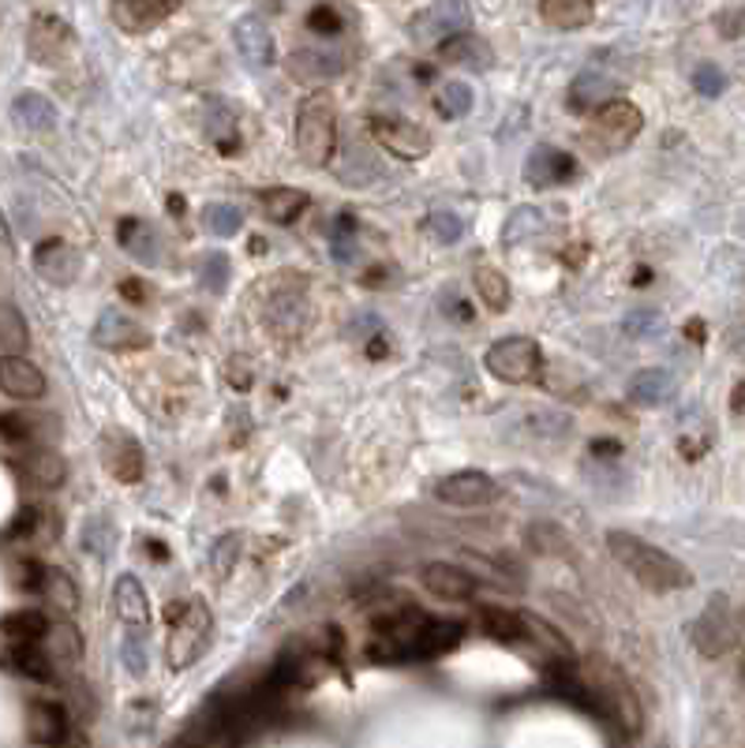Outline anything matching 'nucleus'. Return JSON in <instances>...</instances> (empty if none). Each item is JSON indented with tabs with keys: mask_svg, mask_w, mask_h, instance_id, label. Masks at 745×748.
I'll list each match as a JSON object with an SVG mask.
<instances>
[{
	"mask_svg": "<svg viewBox=\"0 0 745 748\" xmlns=\"http://www.w3.org/2000/svg\"><path fill=\"white\" fill-rule=\"evenodd\" d=\"M607 550L626 573H634L637 584L648 587V592H682V587H694L689 566H682L674 554L645 543L641 535L607 532Z\"/></svg>",
	"mask_w": 745,
	"mask_h": 748,
	"instance_id": "f257e3e1",
	"label": "nucleus"
},
{
	"mask_svg": "<svg viewBox=\"0 0 745 748\" xmlns=\"http://www.w3.org/2000/svg\"><path fill=\"white\" fill-rule=\"evenodd\" d=\"M338 150V105L330 91H315L296 109V154L311 169H327Z\"/></svg>",
	"mask_w": 745,
	"mask_h": 748,
	"instance_id": "f03ea898",
	"label": "nucleus"
},
{
	"mask_svg": "<svg viewBox=\"0 0 745 748\" xmlns=\"http://www.w3.org/2000/svg\"><path fill=\"white\" fill-rule=\"evenodd\" d=\"M584 681H589L592 697H600L603 711L611 715V723H615L626 737H637L645 729V711H641V700H637L634 685H629V677L618 670L611 658L603 655H592L589 666H584Z\"/></svg>",
	"mask_w": 745,
	"mask_h": 748,
	"instance_id": "7ed1b4c3",
	"label": "nucleus"
},
{
	"mask_svg": "<svg viewBox=\"0 0 745 748\" xmlns=\"http://www.w3.org/2000/svg\"><path fill=\"white\" fill-rule=\"evenodd\" d=\"M165 621L173 625L169 666L173 670H184V666H191L206 651L210 637H214V618H210L203 598H191V603H169Z\"/></svg>",
	"mask_w": 745,
	"mask_h": 748,
	"instance_id": "20e7f679",
	"label": "nucleus"
},
{
	"mask_svg": "<svg viewBox=\"0 0 745 748\" xmlns=\"http://www.w3.org/2000/svg\"><path fill=\"white\" fill-rule=\"evenodd\" d=\"M641 128H645V112L637 109L634 102L615 98L592 112L584 143H589V150H595V154H618V150H626L637 135H641Z\"/></svg>",
	"mask_w": 745,
	"mask_h": 748,
	"instance_id": "39448f33",
	"label": "nucleus"
},
{
	"mask_svg": "<svg viewBox=\"0 0 745 748\" xmlns=\"http://www.w3.org/2000/svg\"><path fill=\"white\" fill-rule=\"evenodd\" d=\"M484 364L498 382L529 385L543 371V348L532 337H502L487 348Z\"/></svg>",
	"mask_w": 745,
	"mask_h": 748,
	"instance_id": "423d86ee",
	"label": "nucleus"
},
{
	"mask_svg": "<svg viewBox=\"0 0 745 748\" xmlns=\"http://www.w3.org/2000/svg\"><path fill=\"white\" fill-rule=\"evenodd\" d=\"M472 12L464 0H431L424 12L412 15L409 23V38L416 46H446L458 34H469Z\"/></svg>",
	"mask_w": 745,
	"mask_h": 748,
	"instance_id": "0eeeda50",
	"label": "nucleus"
},
{
	"mask_svg": "<svg viewBox=\"0 0 745 748\" xmlns=\"http://www.w3.org/2000/svg\"><path fill=\"white\" fill-rule=\"evenodd\" d=\"M371 135L386 154L401 157V162H419L431 154V135L405 117H371Z\"/></svg>",
	"mask_w": 745,
	"mask_h": 748,
	"instance_id": "6e6552de",
	"label": "nucleus"
},
{
	"mask_svg": "<svg viewBox=\"0 0 745 748\" xmlns=\"http://www.w3.org/2000/svg\"><path fill=\"white\" fill-rule=\"evenodd\" d=\"M435 498L453 509H480L498 498V483L484 472H453L435 483Z\"/></svg>",
	"mask_w": 745,
	"mask_h": 748,
	"instance_id": "1a4fd4ad",
	"label": "nucleus"
},
{
	"mask_svg": "<svg viewBox=\"0 0 745 748\" xmlns=\"http://www.w3.org/2000/svg\"><path fill=\"white\" fill-rule=\"evenodd\" d=\"M72 41H75V34L64 20H57V15H34L31 34H26V52H31L34 64L52 68L68 57Z\"/></svg>",
	"mask_w": 745,
	"mask_h": 748,
	"instance_id": "9d476101",
	"label": "nucleus"
},
{
	"mask_svg": "<svg viewBox=\"0 0 745 748\" xmlns=\"http://www.w3.org/2000/svg\"><path fill=\"white\" fill-rule=\"evenodd\" d=\"M91 337H94V345L105 352H135V348L151 345V333L131 319V314L120 311V307H105L98 314V322H94Z\"/></svg>",
	"mask_w": 745,
	"mask_h": 748,
	"instance_id": "9b49d317",
	"label": "nucleus"
},
{
	"mask_svg": "<svg viewBox=\"0 0 745 748\" xmlns=\"http://www.w3.org/2000/svg\"><path fill=\"white\" fill-rule=\"evenodd\" d=\"M689 632H694V644H697L700 655L720 658L723 651H731L734 648V621H731V610H726V598L716 595Z\"/></svg>",
	"mask_w": 745,
	"mask_h": 748,
	"instance_id": "f8f14e48",
	"label": "nucleus"
},
{
	"mask_svg": "<svg viewBox=\"0 0 745 748\" xmlns=\"http://www.w3.org/2000/svg\"><path fill=\"white\" fill-rule=\"evenodd\" d=\"M102 464L117 483H139L143 479V446H139L128 430H105Z\"/></svg>",
	"mask_w": 745,
	"mask_h": 748,
	"instance_id": "ddd939ff",
	"label": "nucleus"
},
{
	"mask_svg": "<svg viewBox=\"0 0 745 748\" xmlns=\"http://www.w3.org/2000/svg\"><path fill=\"white\" fill-rule=\"evenodd\" d=\"M180 0H109L113 23L125 34H151L177 12Z\"/></svg>",
	"mask_w": 745,
	"mask_h": 748,
	"instance_id": "4468645a",
	"label": "nucleus"
},
{
	"mask_svg": "<svg viewBox=\"0 0 745 748\" xmlns=\"http://www.w3.org/2000/svg\"><path fill=\"white\" fill-rule=\"evenodd\" d=\"M577 176V162L573 154H566V150L558 146H536L529 154V162H524V180L532 183V188H563Z\"/></svg>",
	"mask_w": 745,
	"mask_h": 748,
	"instance_id": "2eb2a0df",
	"label": "nucleus"
},
{
	"mask_svg": "<svg viewBox=\"0 0 745 748\" xmlns=\"http://www.w3.org/2000/svg\"><path fill=\"white\" fill-rule=\"evenodd\" d=\"M34 270L49 281V285H72L83 274V254L68 240H46L34 248Z\"/></svg>",
	"mask_w": 745,
	"mask_h": 748,
	"instance_id": "dca6fc26",
	"label": "nucleus"
},
{
	"mask_svg": "<svg viewBox=\"0 0 745 748\" xmlns=\"http://www.w3.org/2000/svg\"><path fill=\"white\" fill-rule=\"evenodd\" d=\"M233 41L251 68H270L277 60V41H274V34H270V26L262 15H244V20H236L233 23Z\"/></svg>",
	"mask_w": 745,
	"mask_h": 748,
	"instance_id": "f3484780",
	"label": "nucleus"
},
{
	"mask_svg": "<svg viewBox=\"0 0 745 748\" xmlns=\"http://www.w3.org/2000/svg\"><path fill=\"white\" fill-rule=\"evenodd\" d=\"M424 587L442 603H469L476 595V577L453 561H431L424 566Z\"/></svg>",
	"mask_w": 745,
	"mask_h": 748,
	"instance_id": "a211bd4d",
	"label": "nucleus"
},
{
	"mask_svg": "<svg viewBox=\"0 0 745 748\" xmlns=\"http://www.w3.org/2000/svg\"><path fill=\"white\" fill-rule=\"evenodd\" d=\"M0 390L15 401L46 397V375L26 356H0Z\"/></svg>",
	"mask_w": 745,
	"mask_h": 748,
	"instance_id": "6ab92c4d",
	"label": "nucleus"
},
{
	"mask_svg": "<svg viewBox=\"0 0 745 748\" xmlns=\"http://www.w3.org/2000/svg\"><path fill=\"white\" fill-rule=\"evenodd\" d=\"M26 734L34 745L57 748L68 741V711L52 700H34L26 708Z\"/></svg>",
	"mask_w": 745,
	"mask_h": 748,
	"instance_id": "aec40b11",
	"label": "nucleus"
},
{
	"mask_svg": "<svg viewBox=\"0 0 745 748\" xmlns=\"http://www.w3.org/2000/svg\"><path fill=\"white\" fill-rule=\"evenodd\" d=\"M438 60H442V64H453V68H469V72H487V68L495 64V49L469 31V34L450 38L446 46H438Z\"/></svg>",
	"mask_w": 745,
	"mask_h": 748,
	"instance_id": "412c9836",
	"label": "nucleus"
},
{
	"mask_svg": "<svg viewBox=\"0 0 745 748\" xmlns=\"http://www.w3.org/2000/svg\"><path fill=\"white\" fill-rule=\"evenodd\" d=\"M615 102V79L607 72H600V68H584L581 75L573 79V86H569V109L577 112H595L600 105Z\"/></svg>",
	"mask_w": 745,
	"mask_h": 748,
	"instance_id": "4be33fe9",
	"label": "nucleus"
},
{
	"mask_svg": "<svg viewBox=\"0 0 745 748\" xmlns=\"http://www.w3.org/2000/svg\"><path fill=\"white\" fill-rule=\"evenodd\" d=\"M117 240L131 259L146 262V266H154V262L162 259V240H157L154 225L143 222V217H125V222L117 225Z\"/></svg>",
	"mask_w": 745,
	"mask_h": 748,
	"instance_id": "5701e85b",
	"label": "nucleus"
},
{
	"mask_svg": "<svg viewBox=\"0 0 745 748\" xmlns=\"http://www.w3.org/2000/svg\"><path fill=\"white\" fill-rule=\"evenodd\" d=\"M113 606H117V618L125 625L151 621V598H146L139 577H131V573L117 577V584H113Z\"/></svg>",
	"mask_w": 745,
	"mask_h": 748,
	"instance_id": "b1692460",
	"label": "nucleus"
},
{
	"mask_svg": "<svg viewBox=\"0 0 745 748\" xmlns=\"http://www.w3.org/2000/svg\"><path fill=\"white\" fill-rule=\"evenodd\" d=\"M540 20L555 31H581L595 20V0H540Z\"/></svg>",
	"mask_w": 745,
	"mask_h": 748,
	"instance_id": "393cba45",
	"label": "nucleus"
},
{
	"mask_svg": "<svg viewBox=\"0 0 745 748\" xmlns=\"http://www.w3.org/2000/svg\"><path fill=\"white\" fill-rule=\"evenodd\" d=\"M23 475L34 483V487L52 490V487H60V483L68 479V464H64V456H60L57 449L42 446V449H31V453L23 456Z\"/></svg>",
	"mask_w": 745,
	"mask_h": 748,
	"instance_id": "a878e982",
	"label": "nucleus"
},
{
	"mask_svg": "<svg viewBox=\"0 0 745 748\" xmlns=\"http://www.w3.org/2000/svg\"><path fill=\"white\" fill-rule=\"evenodd\" d=\"M12 120L23 131H52L57 128V109L46 94L38 91H23L20 98L12 102Z\"/></svg>",
	"mask_w": 745,
	"mask_h": 748,
	"instance_id": "bb28decb",
	"label": "nucleus"
},
{
	"mask_svg": "<svg viewBox=\"0 0 745 748\" xmlns=\"http://www.w3.org/2000/svg\"><path fill=\"white\" fill-rule=\"evenodd\" d=\"M480 629H484L487 637L502 640V644H521V640H529V632H524V614L506 610V606H484V610H480Z\"/></svg>",
	"mask_w": 745,
	"mask_h": 748,
	"instance_id": "cd10ccee",
	"label": "nucleus"
},
{
	"mask_svg": "<svg viewBox=\"0 0 745 748\" xmlns=\"http://www.w3.org/2000/svg\"><path fill=\"white\" fill-rule=\"evenodd\" d=\"M521 614H524V610H521ZM524 632H529L532 644H540V648H543V655H551L555 663H563V666L573 663V644H569V640H566L563 632H558L551 621L536 618V614H524Z\"/></svg>",
	"mask_w": 745,
	"mask_h": 748,
	"instance_id": "c85d7f7f",
	"label": "nucleus"
},
{
	"mask_svg": "<svg viewBox=\"0 0 745 748\" xmlns=\"http://www.w3.org/2000/svg\"><path fill=\"white\" fill-rule=\"evenodd\" d=\"M42 644H46L52 663H60V666H79V663H83V637H79V629L72 621L49 625V632H46V640H42Z\"/></svg>",
	"mask_w": 745,
	"mask_h": 748,
	"instance_id": "c756f323",
	"label": "nucleus"
},
{
	"mask_svg": "<svg viewBox=\"0 0 745 748\" xmlns=\"http://www.w3.org/2000/svg\"><path fill=\"white\" fill-rule=\"evenodd\" d=\"M236 128H240V117L229 102L214 98L206 105V135L214 139V146L222 154H236Z\"/></svg>",
	"mask_w": 745,
	"mask_h": 748,
	"instance_id": "7c9ffc66",
	"label": "nucleus"
},
{
	"mask_svg": "<svg viewBox=\"0 0 745 748\" xmlns=\"http://www.w3.org/2000/svg\"><path fill=\"white\" fill-rule=\"evenodd\" d=\"M671 393H674V378L667 371H660V367H648V371L634 375V382H629V401L641 404V408H655Z\"/></svg>",
	"mask_w": 745,
	"mask_h": 748,
	"instance_id": "2f4dec72",
	"label": "nucleus"
},
{
	"mask_svg": "<svg viewBox=\"0 0 745 748\" xmlns=\"http://www.w3.org/2000/svg\"><path fill=\"white\" fill-rule=\"evenodd\" d=\"M262 210L274 225H293L308 210V195L300 188H270L262 191Z\"/></svg>",
	"mask_w": 745,
	"mask_h": 748,
	"instance_id": "473e14b6",
	"label": "nucleus"
},
{
	"mask_svg": "<svg viewBox=\"0 0 745 748\" xmlns=\"http://www.w3.org/2000/svg\"><path fill=\"white\" fill-rule=\"evenodd\" d=\"M42 598L49 606H57L60 614H75L79 610V587L64 569H42Z\"/></svg>",
	"mask_w": 745,
	"mask_h": 748,
	"instance_id": "72a5a7b5",
	"label": "nucleus"
},
{
	"mask_svg": "<svg viewBox=\"0 0 745 748\" xmlns=\"http://www.w3.org/2000/svg\"><path fill=\"white\" fill-rule=\"evenodd\" d=\"M0 629H4V637L12 640V644H42L49 632V621L42 610H15L0 621Z\"/></svg>",
	"mask_w": 745,
	"mask_h": 748,
	"instance_id": "f704fd0d",
	"label": "nucleus"
},
{
	"mask_svg": "<svg viewBox=\"0 0 745 748\" xmlns=\"http://www.w3.org/2000/svg\"><path fill=\"white\" fill-rule=\"evenodd\" d=\"M345 72V64H341L338 57H327V52H293L288 57V75L300 79V83H315V79H330V75H341Z\"/></svg>",
	"mask_w": 745,
	"mask_h": 748,
	"instance_id": "c9c22d12",
	"label": "nucleus"
},
{
	"mask_svg": "<svg viewBox=\"0 0 745 748\" xmlns=\"http://www.w3.org/2000/svg\"><path fill=\"white\" fill-rule=\"evenodd\" d=\"M8 663L31 681H52V658L42 644H15L8 651Z\"/></svg>",
	"mask_w": 745,
	"mask_h": 748,
	"instance_id": "e433bc0d",
	"label": "nucleus"
},
{
	"mask_svg": "<svg viewBox=\"0 0 745 748\" xmlns=\"http://www.w3.org/2000/svg\"><path fill=\"white\" fill-rule=\"evenodd\" d=\"M31 345V330L15 304H0V348L4 356H23V348Z\"/></svg>",
	"mask_w": 745,
	"mask_h": 748,
	"instance_id": "4c0bfd02",
	"label": "nucleus"
},
{
	"mask_svg": "<svg viewBox=\"0 0 745 748\" xmlns=\"http://www.w3.org/2000/svg\"><path fill=\"white\" fill-rule=\"evenodd\" d=\"M435 112L442 120H461L472 112V86L461 83V79H450L435 91Z\"/></svg>",
	"mask_w": 745,
	"mask_h": 748,
	"instance_id": "58836bf2",
	"label": "nucleus"
},
{
	"mask_svg": "<svg viewBox=\"0 0 745 748\" xmlns=\"http://www.w3.org/2000/svg\"><path fill=\"white\" fill-rule=\"evenodd\" d=\"M476 293L484 299L487 311H506L510 307V281H506L502 270L495 266H476Z\"/></svg>",
	"mask_w": 745,
	"mask_h": 748,
	"instance_id": "ea45409f",
	"label": "nucleus"
},
{
	"mask_svg": "<svg viewBox=\"0 0 745 748\" xmlns=\"http://www.w3.org/2000/svg\"><path fill=\"white\" fill-rule=\"evenodd\" d=\"M203 228L210 236H217V240H229L244 228V214L233 206V202H210L203 210Z\"/></svg>",
	"mask_w": 745,
	"mask_h": 748,
	"instance_id": "a19ab883",
	"label": "nucleus"
},
{
	"mask_svg": "<svg viewBox=\"0 0 745 748\" xmlns=\"http://www.w3.org/2000/svg\"><path fill=\"white\" fill-rule=\"evenodd\" d=\"M540 228H543V214L536 206H517L510 214V222H506V228H502V240L513 248V244H524L529 236H536Z\"/></svg>",
	"mask_w": 745,
	"mask_h": 748,
	"instance_id": "79ce46f5",
	"label": "nucleus"
},
{
	"mask_svg": "<svg viewBox=\"0 0 745 748\" xmlns=\"http://www.w3.org/2000/svg\"><path fill=\"white\" fill-rule=\"evenodd\" d=\"M240 543H244L240 532H225L222 539L214 543V550H210V569H214V577L225 580L233 573L236 558H240Z\"/></svg>",
	"mask_w": 745,
	"mask_h": 748,
	"instance_id": "37998d69",
	"label": "nucleus"
},
{
	"mask_svg": "<svg viewBox=\"0 0 745 748\" xmlns=\"http://www.w3.org/2000/svg\"><path fill=\"white\" fill-rule=\"evenodd\" d=\"M529 543L532 550L540 554H555V558H566L569 554V535L555 524H532L529 527Z\"/></svg>",
	"mask_w": 745,
	"mask_h": 748,
	"instance_id": "c03bdc74",
	"label": "nucleus"
},
{
	"mask_svg": "<svg viewBox=\"0 0 745 748\" xmlns=\"http://www.w3.org/2000/svg\"><path fill=\"white\" fill-rule=\"evenodd\" d=\"M308 26L319 38H338L341 26H345V15H341L338 4H315L308 12Z\"/></svg>",
	"mask_w": 745,
	"mask_h": 748,
	"instance_id": "a18cd8bd",
	"label": "nucleus"
},
{
	"mask_svg": "<svg viewBox=\"0 0 745 748\" xmlns=\"http://www.w3.org/2000/svg\"><path fill=\"white\" fill-rule=\"evenodd\" d=\"M424 228H427V236H435L438 244H458L461 236H464L461 217L458 214H446V210H435V214L424 222Z\"/></svg>",
	"mask_w": 745,
	"mask_h": 748,
	"instance_id": "49530a36",
	"label": "nucleus"
},
{
	"mask_svg": "<svg viewBox=\"0 0 745 748\" xmlns=\"http://www.w3.org/2000/svg\"><path fill=\"white\" fill-rule=\"evenodd\" d=\"M199 274H203V285L210 288V293H225V285H229V259H225L222 251L206 254Z\"/></svg>",
	"mask_w": 745,
	"mask_h": 748,
	"instance_id": "de8ad7c7",
	"label": "nucleus"
},
{
	"mask_svg": "<svg viewBox=\"0 0 745 748\" xmlns=\"http://www.w3.org/2000/svg\"><path fill=\"white\" fill-rule=\"evenodd\" d=\"M120 655H125V666L135 677L146 674V640L139 637V632H128L125 644H120Z\"/></svg>",
	"mask_w": 745,
	"mask_h": 748,
	"instance_id": "09e8293b",
	"label": "nucleus"
},
{
	"mask_svg": "<svg viewBox=\"0 0 745 748\" xmlns=\"http://www.w3.org/2000/svg\"><path fill=\"white\" fill-rule=\"evenodd\" d=\"M660 325V314H652V311H637V314H629L626 319V333H634V337H648V333Z\"/></svg>",
	"mask_w": 745,
	"mask_h": 748,
	"instance_id": "8fccbe9b",
	"label": "nucleus"
},
{
	"mask_svg": "<svg viewBox=\"0 0 745 748\" xmlns=\"http://www.w3.org/2000/svg\"><path fill=\"white\" fill-rule=\"evenodd\" d=\"M694 83H697L700 94H720L723 91V75L716 72V68H700V72L694 75Z\"/></svg>",
	"mask_w": 745,
	"mask_h": 748,
	"instance_id": "3c124183",
	"label": "nucleus"
},
{
	"mask_svg": "<svg viewBox=\"0 0 745 748\" xmlns=\"http://www.w3.org/2000/svg\"><path fill=\"white\" fill-rule=\"evenodd\" d=\"M120 296H128V299H143V285H139V281H125V285H120Z\"/></svg>",
	"mask_w": 745,
	"mask_h": 748,
	"instance_id": "603ef678",
	"label": "nucleus"
},
{
	"mask_svg": "<svg viewBox=\"0 0 745 748\" xmlns=\"http://www.w3.org/2000/svg\"><path fill=\"white\" fill-rule=\"evenodd\" d=\"M0 248H12V228H8L4 210H0Z\"/></svg>",
	"mask_w": 745,
	"mask_h": 748,
	"instance_id": "864d4df0",
	"label": "nucleus"
},
{
	"mask_svg": "<svg viewBox=\"0 0 745 748\" xmlns=\"http://www.w3.org/2000/svg\"><path fill=\"white\" fill-rule=\"evenodd\" d=\"M592 453H618V446L615 442H595Z\"/></svg>",
	"mask_w": 745,
	"mask_h": 748,
	"instance_id": "5fc2aeb1",
	"label": "nucleus"
},
{
	"mask_svg": "<svg viewBox=\"0 0 745 748\" xmlns=\"http://www.w3.org/2000/svg\"><path fill=\"white\" fill-rule=\"evenodd\" d=\"M169 210H173V214H184V199L180 195H169Z\"/></svg>",
	"mask_w": 745,
	"mask_h": 748,
	"instance_id": "6e6d98bb",
	"label": "nucleus"
},
{
	"mask_svg": "<svg viewBox=\"0 0 745 748\" xmlns=\"http://www.w3.org/2000/svg\"><path fill=\"white\" fill-rule=\"evenodd\" d=\"M259 4H262V8H270V12H282L285 0H259Z\"/></svg>",
	"mask_w": 745,
	"mask_h": 748,
	"instance_id": "4d7b16f0",
	"label": "nucleus"
}]
</instances>
